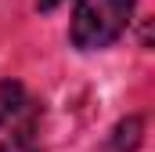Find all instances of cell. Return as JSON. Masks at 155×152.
Returning a JSON list of instances; mask_svg holds the SVG:
<instances>
[{
    "mask_svg": "<svg viewBox=\"0 0 155 152\" xmlns=\"http://www.w3.org/2000/svg\"><path fill=\"white\" fill-rule=\"evenodd\" d=\"M33 127H36V109L7 123L0 130V152H36V138H33Z\"/></svg>",
    "mask_w": 155,
    "mask_h": 152,
    "instance_id": "obj_2",
    "label": "cell"
},
{
    "mask_svg": "<svg viewBox=\"0 0 155 152\" xmlns=\"http://www.w3.org/2000/svg\"><path fill=\"white\" fill-rule=\"evenodd\" d=\"M134 4L137 0H79L69 29L72 43L79 51H101L116 43L134 18Z\"/></svg>",
    "mask_w": 155,
    "mask_h": 152,
    "instance_id": "obj_1",
    "label": "cell"
},
{
    "mask_svg": "<svg viewBox=\"0 0 155 152\" xmlns=\"http://www.w3.org/2000/svg\"><path fill=\"white\" fill-rule=\"evenodd\" d=\"M29 109H36V105L25 98L22 83H15V80H4V83H0V130H4L7 123L22 119Z\"/></svg>",
    "mask_w": 155,
    "mask_h": 152,
    "instance_id": "obj_3",
    "label": "cell"
},
{
    "mask_svg": "<svg viewBox=\"0 0 155 152\" xmlns=\"http://www.w3.org/2000/svg\"><path fill=\"white\" fill-rule=\"evenodd\" d=\"M141 119L137 116H126V119H119L116 130H112V138H108V152H134L141 145Z\"/></svg>",
    "mask_w": 155,
    "mask_h": 152,
    "instance_id": "obj_4",
    "label": "cell"
},
{
    "mask_svg": "<svg viewBox=\"0 0 155 152\" xmlns=\"http://www.w3.org/2000/svg\"><path fill=\"white\" fill-rule=\"evenodd\" d=\"M58 4H61V0H36L40 11H51V7H58Z\"/></svg>",
    "mask_w": 155,
    "mask_h": 152,
    "instance_id": "obj_5",
    "label": "cell"
}]
</instances>
